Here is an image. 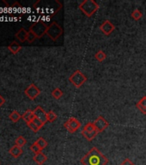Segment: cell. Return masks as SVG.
<instances>
[{"label": "cell", "instance_id": "cell-1", "mask_svg": "<svg viewBox=\"0 0 146 165\" xmlns=\"http://www.w3.org/2000/svg\"><path fill=\"white\" fill-rule=\"evenodd\" d=\"M80 162L83 165H107L108 159L96 147H93Z\"/></svg>", "mask_w": 146, "mask_h": 165}, {"label": "cell", "instance_id": "cell-2", "mask_svg": "<svg viewBox=\"0 0 146 165\" xmlns=\"http://www.w3.org/2000/svg\"><path fill=\"white\" fill-rule=\"evenodd\" d=\"M79 9L86 17H90L99 10V4L94 0H84L79 4Z\"/></svg>", "mask_w": 146, "mask_h": 165}, {"label": "cell", "instance_id": "cell-3", "mask_svg": "<svg viewBox=\"0 0 146 165\" xmlns=\"http://www.w3.org/2000/svg\"><path fill=\"white\" fill-rule=\"evenodd\" d=\"M64 30L56 22H53L47 27V35L50 39H52L53 41H57L59 38L63 34Z\"/></svg>", "mask_w": 146, "mask_h": 165}, {"label": "cell", "instance_id": "cell-4", "mask_svg": "<svg viewBox=\"0 0 146 165\" xmlns=\"http://www.w3.org/2000/svg\"><path fill=\"white\" fill-rule=\"evenodd\" d=\"M81 133L88 141H92L99 132L96 130V128L95 127V125H94L93 122H89L84 126Z\"/></svg>", "mask_w": 146, "mask_h": 165}, {"label": "cell", "instance_id": "cell-5", "mask_svg": "<svg viewBox=\"0 0 146 165\" xmlns=\"http://www.w3.org/2000/svg\"><path fill=\"white\" fill-rule=\"evenodd\" d=\"M69 81L76 88H80L84 83H86L87 78L85 75L81 72V71L76 70L70 75V78H69Z\"/></svg>", "mask_w": 146, "mask_h": 165}, {"label": "cell", "instance_id": "cell-6", "mask_svg": "<svg viewBox=\"0 0 146 165\" xmlns=\"http://www.w3.org/2000/svg\"><path fill=\"white\" fill-rule=\"evenodd\" d=\"M29 30L32 31L34 34L36 35L37 39H40L43 36L44 34H47V26L42 21H38L30 27Z\"/></svg>", "mask_w": 146, "mask_h": 165}, {"label": "cell", "instance_id": "cell-7", "mask_svg": "<svg viewBox=\"0 0 146 165\" xmlns=\"http://www.w3.org/2000/svg\"><path fill=\"white\" fill-rule=\"evenodd\" d=\"M65 127L67 131H69L70 133H74V132H76L80 127H81V122L76 119L75 117H70L68 121H67L65 123Z\"/></svg>", "mask_w": 146, "mask_h": 165}, {"label": "cell", "instance_id": "cell-8", "mask_svg": "<svg viewBox=\"0 0 146 165\" xmlns=\"http://www.w3.org/2000/svg\"><path fill=\"white\" fill-rule=\"evenodd\" d=\"M40 94V90L39 88L37 87L35 84H31L25 90V95L28 97L29 98L30 100H34L36 99L37 96Z\"/></svg>", "mask_w": 146, "mask_h": 165}, {"label": "cell", "instance_id": "cell-9", "mask_svg": "<svg viewBox=\"0 0 146 165\" xmlns=\"http://www.w3.org/2000/svg\"><path fill=\"white\" fill-rule=\"evenodd\" d=\"M93 123L95 125V127L96 128V130L98 131V132H102L104 130H106L107 128L108 127V126H109L108 121L102 116L97 117V119L95 120V121Z\"/></svg>", "mask_w": 146, "mask_h": 165}, {"label": "cell", "instance_id": "cell-10", "mask_svg": "<svg viewBox=\"0 0 146 165\" xmlns=\"http://www.w3.org/2000/svg\"><path fill=\"white\" fill-rule=\"evenodd\" d=\"M34 111V117L37 119H39L40 121H42L44 124H46L47 121V112L44 110L43 108H41L40 106H38Z\"/></svg>", "mask_w": 146, "mask_h": 165}, {"label": "cell", "instance_id": "cell-11", "mask_svg": "<svg viewBox=\"0 0 146 165\" xmlns=\"http://www.w3.org/2000/svg\"><path fill=\"white\" fill-rule=\"evenodd\" d=\"M100 29L105 35H109L115 29V27L110 21L106 20L100 26Z\"/></svg>", "mask_w": 146, "mask_h": 165}, {"label": "cell", "instance_id": "cell-12", "mask_svg": "<svg viewBox=\"0 0 146 165\" xmlns=\"http://www.w3.org/2000/svg\"><path fill=\"white\" fill-rule=\"evenodd\" d=\"M33 159L34 161L36 162L38 165H42L44 162H46V161L47 160V156L41 152L40 153H38V154H34Z\"/></svg>", "mask_w": 146, "mask_h": 165}, {"label": "cell", "instance_id": "cell-13", "mask_svg": "<svg viewBox=\"0 0 146 165\" xmlns=\"http://www.w3.org/2000/svg\"><path fill=\"white\" fill-rule=\"evenodd\" d=\"M136 107L142 114L146 115V96H143L137 102Z\"/></svg>", "mask_w": 146, "mask_h": 165}, {"label": "cell", "instance_id": "cell-14", "mask_svg": "<svg viewBox=\"0 0 146 165\" xmlns=\"http://www.w3.org/2000/svg\"><path fill=\"white\" fill-rule=\"evenodd\" d=\"M27 37H28V31L25 30V28H21L16 34V38L20 42H24L27 41Z\"/></svg>", "mask_w": 146, "mask_h": 165}, {"label": "cell", "instance_id": "cell-15", "mask_svg": "<svg viewBox=\"0 0 146 165\" xmlns=\"http://www.w3.org/2000/svg\"><path fill=\"white\" fill-rule=\"evenodd\" d=\"M10 154L13 157H15V158H18V157L23 154V149L15 145L10 150Z\"/></svg>", "mask_w": 146, "mask_h": 165}, {"label": "cell", "instance_id": "cell-16", "mask_svg": "<svg viewBox=\"0 0 146 165\" xmlns=\"http://www.w3.org/2000/svg\"><path fill=\"white\" fill-rule=\"evenodd\" d=\"M22 118L26 123H29V122L33 121L34 119V111L32 110H27L23 115H22Z\"/></svg>", "mask_w": 146, "mask_h": 165}, {"label": "cell", "instance_id": "cell-17", "mask_svg": "<svg viewBox=\"0 0 146 165\" xmlns=\"http://www.w3.org/2000/svg\"><path fill=\"white\" fill-rule=\"evenodd\" d=\"M8 48H9V50H10L12 54H17V53L22 49V47H21V45H19L17 42L14 41V42H12V43L10 44V46L8 47Z\"/></svg>", "mask_w": 146, "mask_h": 165}, {"label": "cell", "instance_id": "cell-18", "mask_svg": "<svg viewBox=\"0 0 146 165\" xmlns=\"http://www.w3.org/2000/svg\"><path fill=\"white\" fill-rule=\"evenodd\" d=\"M63 91L60 90V88H56V89H54L53 91H52V95H53V97L54 99H56V100H60V98L63 96Z\"/></svg>", "mask_w": 146, "mask_h": 165}, {"label": "cell", "instance_id": "cell-19", "mask_svg": "<svg viewBox=\"0 0 146 165\" xmlns=\"http://www.w3.org/2000/svg\"><path fill=\"white\" fill-rule=\"evenodd\" d=\"M95 58H96V59L97 61H99V62H102V61H104L105 59H106L107 55H106V54L103 52V51L100 50L97 52L96 54Z\"/></svg>", "mask_w": 146, "mask_h": 165}, {"label": "cell", "instance_id": "cell-20", "mask_svg": "<svg viewBox=\"0 0 146 165\" xmlns=\"http://www.w3.org/2000/svg\"><path fill=\"white\" fill-rule=\"evenodd\" d=\"M21 118H22V115H20V114L17 111H13L10 115V121H11L15 122V123L18 121Z\"/></svg>", "mask_w": 146, "mask_h": 165}, {"label": "cell", "instance_id": "cell-21", "mask_svg": "<svg viewBox=\"0 0 146 165\" xmlns=\"http://www.w3.org/2000/svg\"><path fill=\"white\" fill-rule=\"evenodd\" d=\"M26 144H27V140L25 139L24 137H23V136H19V137H17V139H16V145L19 146L21 148H22L23 146H24Z\"/></svg>", "mask_w": 146, "mask_h": 165}, {"label": "cell", "instance_id": "cell-22", "mask_svg": "<svg viewBox=\"0 0 146 165\" xmlns=\"http://www.w3.org/2000/svg\"><path fill=\"white\" fill-rule=\"evenodd\" d=\"M47 121L48 122H54L57 120V115L53 111H49L47 113Z\"/></svg>", "mask_w": 146, "mask_h": 165}, {"label": "cell", "instance_id": "cell-23", "mask_svg": "<svg viewBox=\"0 0 146 165\" xmlns=\"http://www.w3.org/2000/svg\"><path fill=\"white\" fill-rule=\"evenodd\" d=\"M142 17H143V14H142V12H141L139 10H138V9L133 10V12L132 13V17H133L134 20H139V19L142 18Z\"/></svg>", "mask_w": 146, "mask_h": 165}, {"label": "cell", "instance_id": "cell-24", "mask_svg": "<svg viewBox=\"0 0 146 165\" xmlns=\"http://www.w3.org/2000/svg\"><path fill=\"white\" fill-rule=\"evenodd\" d=\"M30 150H31V152H34V154H38V153L42 152V150L40 149V147L39 145H37L36 142H34L33 145L30 146Z\"/></svg>", "mask_w": 146, "mask_h": 165}, {"label": "cell", "instance_id": "cell-25", "mask_svg": "<svg viewBox=\"0 0 146 165\" xmlns=\"http://www.w3.org/2000/svg\"><path fill=\"white\" fill-rule=\"evenodd\" d=\"M35 142L37 143V145L40 146L41 150H43L47 146V142L43 138H39Z\"/></svg>", "mask_w": 146, "mask_h": 165}, {"label": "cell", "instance_id": "cell-26", "mask_svg": "<svg viewBox=\"0 0 146 165\" xmlns=\"http://www.w3.org/2000/svg\"><path fill=\"white\" fill-rule=\"evenodd\" d=\"M37 39L36 35L34 34L32 31H29L28 32V37H27V41L29 42V43H32L34 41H35Z\"/></svg>", "mask_w": 146, "mask_h": 165}, {"label": "cell", "instance_id": "cell-27", "mask_svg": "<svg viewBox=\"0 0 146 165\" xmlns=\"http://www.w3.org/2000/svg\"><path fill=\"white\" fill-rule=\"evenodd\" d=\"M27 125H28V126H29L34 132H37V131L40 130V129L36 126V125L34 124L33 121L29 122V123H27Z\"/></svg>", "mask_w": 146, "mask_h": 165}, {"label": "cell", "instance_id": "cell-28", "mask_svg": "<svg viewBox=\"0 0 146 165\" xmlns=\"http://www.w3.org/2000/svg\"><path fill=\"white\" fill-rule=\"evenodd\" d=\"M33 122L34 123V124L36 125V126L38 128H39V129H40V128L42 127V126H43L44 125V123L42 121H40V120H39V119H37V118H35V117H34V119L33 120Z\"/></svg>", "mask_w": 146, "mask_h": 165}, {"label": "cell", "instance_id": "cell-29", "mask_svg": "<svg viewBox=\"0 0 146 165\" xmlns=\"http://www.w3.org/2000/svg\"><path fill=\"white\" fill-rule=\"evenodd\" d=\"M120 165H135V163L132 162L129 158H126Z\"/></svg>", "mask_w": 146, "mask_h": 165}, {"label": "cell", "instance_id": "cell-30", "mask_svg": "<svg viewBox=\"0 0 146 165\" xmlns=\"http://www.w3.org/2000/svg\"><path fill=\"white\" fill-rule=\"evenodd\" d=\"M4 103H5V100H4V98H3V96L0 95V108H1V107H2Z\"/></svg>", "mask_w": 146, "mask_h": 165}]
</instances>
